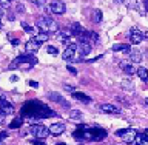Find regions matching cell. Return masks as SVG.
Returning a JSON list of instances; mask_svg holds the SVG:
<instances>
[{
    "mask_svg": "<svg viewBox=\"0 0 148 145\" xmlns=\"http://www.w3.org/2000/svg\"><path fill=\"white\" fill-rule=\"evenodd\" d=\"M22 114L29 120V122H36L40 119H46L49 116H56L53 110H49V107L42 104L39 100H29L22 107Z\"/></svg>",
    "mask_w": 148,
    "mask_h": 145,
    "instance_id": "obj_1",
    "label": "cell"
},
{
    "mask_svg": "<svg viewBox=\"0 0 148 145\" xmlns=\"http://www.w3.org/2000/svg\"><path fill=\"white\" fill-rule=\"evenodd\" d=\"M73 137L76 141H103L106 137V131L99 127L88 128L86 125H79L77 130L73 133Z\"/></svg>",
    "mask_w": 148,
    "mask_h": 145,
    "instance_id": "obj_2",
    "label": "cell"
},
{
    "mask_svg": "<svg viewBox=\"0 0 148 145\" xmlns=\"http://www.w3.org/2000/svg\"><path fill=\"white\" fill-rule=\"evenodd\" d=\"M36 63H37V59L32 56V53H26V54L18 56L16 60H12L11 65H9V68L11 69L18 68V69H22V71H29Z\"/></svg>",
    "mask_w": 148,
    "mask_h": 145,
    "instance_id": "obj_3",
    "label": "cell"
},
{
    "mask_svg": "<svg viewBox=\"0 0 148 145\" xmlns=\"http://www.w3.org/2000/svg\"><path fill=\"white\" fill-rule=\"evenodd\" d=\"M36 25H37V28H39L40 31H43V32H57L59 31L57 23H56L51 17H48V16H40L36 20Z\"/></svg>",
    "mask_w": 148,
    "mask_h": 145,
    "instance_id": "obj_4",
    "label": "cell"
},
{
    "mask_svg": "<svg viewBox=\"0 0 148 145\" xmlns=\"http://www.w3.org/2000/svg\"><path fill=\"white\" fill-rule=\"evenodd\" d=\"M116 136L122 137L123 142L127 144H133L136 141V136H137V131L134 128H125V130H117L116 131Z\"/></svg>",
    "mask_w": 148,
    "mask_h": 145,
    "instance_id": "obj_5",
    "label": "cell"
},
{
    "mask_svg": "<svg viewBox=\"0 0 148 145\" xmlns=\"http://www.w3.org/2000/svg\"><path fill=\"white\" fill-rule=\"evenodd\" d=\"M31 133L36 136V139H46L49 136V128H46L45 125H32L31 127Z\"/></svg>",
    "mask_w": 148,
    "mask_h": 145,
    "instance_id": "obj_6",
    "label": "cell"
},
{
    "mask_svg": "<svg viewBox=\"0 0 148 145\" xmlns=\"http://www.w3.org/2000/svg\"><path fill=\"white\" fill-rule=\"evenodd\" d=\"M49 11L53 14H57V16H62L66 11V5H65L62 0H53L49 3Z\"/></svg>",
    "mask_w": 148,
    "mask_h": 145,
    "instance_id": "obj_7",
    "label": "cell"
},
{
    "mask_svg": "<svg viewBox=\"0 0 148 145\" xmlns=\"http://www.w3.org/2000/svg\"><path fill=\"white\" fill-rule=\"evenodd\" d=\"M76 53H77V43L71 42V43L66 46V49L62 53V59L63 60H73L74 56H76Z\"/></svg>",
    "mask_w": 148,
    "mask_h": 145,
    "instance_id": "obj_8",
    "label": "cell"
},
{
    "mask_svg": "<svg viewBox=\"0 0 148 145\" xmlns=\"http://www.w3.org/2000/svg\"><path fill=\"white\" fill-rule=\"evenodd\" d=\"M143 39H145L143 32H142V31H139L137 28H133V30L130 31V40H131V43H133V45H139Z\"/></svg>",
    "mask_w": 148,
    "mask_h": 145,
    "instance_id": "obj_9",
    "label": "cell"
},
{
    "mask_svg": "<svg viewBox=\"0 0 148 145\" xmlns=\"http://www.w3.org/2000/svg\"><path fill=\"white\" fill-rule=\"evenodd\" d=\"M0 113H3V114H12L14 113V107L6 100L5 96L0 97Z\"/></svg>",
    "mask_w": 148,
    "mask_h": 145,
    "instance_id": "obj_10",
    "label": "cell"
},
{
    "mask_svg": "<svg viewBox=\"0 0 148 145\" xmlns=\"http://www.w3.org/2000/svg\"><path fill=\"white\" fill-rule=\"evenodd\" d=\"M100 111L102 113H106V114H120L122 113V108L116 107V105H111V104H103V105H100Z\"/></svg>",
    "mask_w": 148,
    "mask_h": 145,
    "instance_id": "obj_11",
    "label": "cell"
},
{
    "mask_svg": "<svg viewBox=\"0 0 148 145\" xmlns=\"http://www.w3.org/2000/svg\"><path fill=\"white\" fill-rule=\"evenodd\" d=\"M48 97H49V100H53V102H57V104H60V105H63V108H69V104H68V100L65 99L63 96H60V94H57V93H49L48 94Z\"/></svg>",
    "mask_w": 148,
    "mask_h": 145,
    "instance_id": "obj_12",
    "label": "cell"
},
{
    "mask_svg": "<svg viewBox=\"0 0 148 145\" xmlns=\"http://www.w3.org/2000/svg\"><path fill=\"white\" fill-rule=\"evenodd\" d=\"M91 42H79L77 43V53L82 56H86V54H90L91 53Z\"/></svg>",
    "mask_w": 148,
    "mask_h": 145,
    "instance_id": "obj_13",
    "label": "cell"
},
{
    "mask_svg": "<svg viewBox=\"0 0 148 145\" xmlns=\"http://www.w3.org/2000/svg\"><path fill=\"white\" fill-rule=\"evenodd\" d=\"M40 45H42L40 42H37L36 39H31L25 43V51L26 53H37L40 49Z\"/></svg>",
    "mask_w": 148,
    "mask_h": 145,
    "instance_id": "obj_14",
    "label": "cell"
},
{
    "mask_svg": "<svg viewBox=\"0 0 148 145\" xmlns=\"http://www.w3.org/2000/svg\"><path fill=\"white\" fill-rule=\"evenodd\" d=\"M65 130H66V127H65V124L59 122V124H53L49 127V133L51 136H60L62 133H65Z\"/></svg>",
    "mask_w": 148,
    "mask_h": 145,
    "instance_id": "obj_15",
    "label": "cell"
},
{
    "mask_svg": "<svg viewBox=\"0 0 148 145\" xmlns=\"http://www.w3.org/2000/svg\"><path fill=\"white\" fill-rule=\"evenodd\" d=\"M71 31H73V34H74V37H76V39H79V37H80V36H83V34H85V30H83V28H82V25H80V23H73V25H71Z\"/></svg>",
    "mask_w": 148,
    "mask_h": 145,
    "instance_id": "obj_16",
    "label": "cell"
},
{
    "mask_svg": "<svg viewBox=\"0 0 148 145\" xmlns=\"http://www.w3.org/2000/svg\"><path fill=\"white\" fill-rule=\"evenodd\" d=\"M73 97H74V99H77V100H80V102H83V104H90V102H91V97L86 96L85 93L73 91Z\"/></svg>",
    "mask_w": 148,
    "mask_h": 145,
    "instance_id": "obj_17",
    "label": "cell"
},
{
    "mask_svg": "<svg viewBox=\"0 0 148 145\" xmlns=\"http://www.w3.org/2000/svg\"><path fill=\"white\" fill-rule=\"evenodd\" d=\"M120 67H122V69H123V73H127V74H134V73H137V69L134 68V65H131V63H128V62H122L120 63Z\"/></svg>",
    "mask_w": 148,
    "mask_h": 145,
    "instance_id": "obj_18",
    "label": "cell"
},
{
    "mask_svg": "<svg viewBox=\"0 0 148 145\" xmlns=\"http://www.w3.org/2000/svg\"><path fill=\"white\" fill-rule=\"evenodd\" d=\"M130 59H131V62L139 63V62L142 60V54H140V51H137V49H131V51H130Z\"/></svg>",
    "mask_w": 148,
    "mask_h": 145,
    "instance_id": "obj_19",
    "label": "cell"
},
{
    "mask_svg": "<svg viewBox=\"0 0 148 145\" xmlns=\"http://www.w3.org/2000/svg\"><path fill=\"white\" fill-rule=\"evenodd\" d=\"M102 17H103V14H102L100 9H94L91 14V20L94 22V23H100L102 22Z\"/></svg>",
    "mask_w": 148,
    "mask_h": 145,
    "instance_id": "obj_20",
    "label": "cell"
},
{
    "mask_svg": "<svg viewBox=\"0 0 148 145\" xmlns=\"http://www.w3.org/2000/svg\"><path fill=\"white\" fill-rule=\"evenodd\" d=\"M113 51H123V53H130L131 48H130V45H125V43H117L113 46Z\"/></svg>",
    "mask_w": 148,
    "mask_h": 145,
    "instance_id": "obj_21",
    "label": "cell"
},
{
    "mask_svg": "<svg viewBox=\"0 0 148 145\" xmlns=\"http://www.w3.org/2000/svg\"><path fill=\"white\" fill-rule=\"evenodd\" d=\"M32 39H36L37 42H40V43H43V42H46L49 39V36H48V32H43V31H40V32H37V36L36 37H32Z\"/></svg>",
    "mask_w": 148,
    "mask_h": 145,
    "instance_id": "obj_22",
    "label": "cell"
},
{
    "mask_svg": "<svg viewBox=\"0 0 148 145\" xmlns=\"http://www.w3.org/2000/svg\"><path fill=\"white\" fill-rule=\"evenodd\" d=\"M137 76L140 77L143 82H147V80H148V69H147V68H143V67L137 68Z\"/></svg>",
    "mask_w": 148,
    "mask_h": 145,
    "instance_id": "obj_23",
    "label": "cell"
},
{
    "mask_svg": "<svg viewBox=\"0 0 148 145\" xmlns=\"http://www.w3.org/2000/svg\"><path fill=\"white\" fill-rule=\"evenodd\" d=\"M136 145H148V137L145 136V134H139L137 133V136H136Z\"/></svg>",
    "mask_w": 148,
    "mask_h": 145,
    "instance_id": "obj_24",
    "label": "cell"
},
{
    "mask_svg": "<svg viewBox=\"0 0 148 145\" xmlns=\"http://www.w3.org/2000/svg\"><path fill=\"white\" fill-rule=\"evenodd\" d=\"M69 119L79 122V120H82V113H80V111H77V110H71V111H69Z\"/></svg>",
    "mask_w": 148,
    "mask_h": 145,
    "instance_id": "obj_25",
    "label": "cell"
},
{
    "mask_svg": "<svg viewBox=\"0 0 148 145\" xmlns=\"http://www.w3.org/2000/svg\"><path fill=\"white\" fill-rule=\"evenodd\" d=\"M122 3L130 9H137V6H139L137 0H122Z\"/></svg>",
    "mask_w": 148,
    "mask_h": 145,
    "instance_id": "obj_26",
    "label": "cell"
},
{
    "mask_svg": "<svg viewBox=\"0 0 148 145\" xmlns=\"http://www.w3.org/2000/svg\"><path fill=\"white\" fill-rule=\"evenodd\" d=\"M22 124H23V119L22 118H17V119H14L12 122L9 124V128H18Z\"/></svg>",
    "mask_w": 148,
    "mask_h": 145,
    "instance_id": "obj_27",
    "label": "cell"
},
{
    "mask_svg": "<svg viewBox=\"0 0 148 145\" xmlns=\"http://www.w3.org/2000/svg\"><path fill=\"white\" fill-rule=\"evenodd\" d=\"M90 42H91V43H97V42H99V36H97V32H94V31L90 32Z\"/></svg>",
    "mask_w": 148,
    "mask_h": 145,
    "instance_id": "obj_28",
    "label": "cell"
},
{
    "mask_svg": "<svg viewBox=\"0 0 148 145\" xmlns=\"http://www.w3.org/2000/svg\"><path fill=\"white\" fill-rule=\"evenodd\" d=\"M22 28H23L26 32H34V28L29 26V25H28V23H25V22H22Z\"/></svg>",
    "mask_w": 148,
    "mask_h": 145,
    "instance_id": "obj_29",
    "label": "cell"
},
{
    "mask_svg": "<svg viewBox=\"0 0 148 145\" xmlns=\"http://www.w3.org/2000/svg\"><path fill=\"white\" fill-rule=\"evenodd\" d=\"M46 51H48L49 54H53V56H57L59 54V51H57V48H56V46H48V48H46Z\"/></svg>",
    "mask_w": 148,
    "mask_h": 145,
    "instance_id": "obj_30",
    "label": "cell"
},
{
    "mask_svg": "<svg viewBox=\"0 0 148 145\" xmlns=\"http://www.w3.org/2000/svg\"><path fill=\"white\" fill-rule=\"evenodd\" d=\"M0 6L2 8H9L11 6V0H0Z\"/></svg>",
    "mask_w": 148,
    "mask_h": 145,
    "instance_id": "obj_31",
    "label": "cell"
},
{
    "mask_svg": "<svg viewBox=\"0 0 148 145\" xmlns=\"http://www.w3.org/2000/svg\"><path fill=\"white\" fill-rule=\"evenodd\" d=\"M32 3L36 5V6H43V5L46 3V0H31Z\"/></svg>",
    "mask_w": 148,
    "mask_h": 145,
    "instance_id": "obj_32",
    "label": "cell"
},
{
    "mask_svg": "<svg viewBox=\"0 0 148 145\" xmlns=\"http://www.w3.org/2000/svg\"><path fill=\"white\" fill-rule=\"evenodd\" d=\"M66 69H68V71L71 73V74H74V76H76V74H77V69L74 68V67H71V65H68V67H66Z\"/></svg>",
    "mask_w": 148,
    "mask_h": 145,
    "instance_id": "obj_33",
    "label": "cell"
},
{
    "mask_svg": "<svg viewBox=\"0 0 148 145\" xmlns=\"http://www.w3.org/2000/svg\"><path fill=\"white\" fill-rule=\"evenodd\" d=\"M122 87H125V88H128V90H131L133 88V85L130 83V80H123V83H122Z\"/></svg>",
    "mask_w": 148,
    "mask_h": 145,
    "instance_id": "obj_34",
    "label": "cell"
},
{
    "mask_svg": "<svg viewBox=\"0 0 148 145\" xmlns=\"http://www.w3.org/2000/svg\"><path fill=\"white\" fill-rule=\"evenodd\" d=\"M29 85L32 88H39V82H36V80H29Z\"/></svg>",
    "mask_w": 148,
    "mask_h": 145,
    "instance_id": "obj_35",
    "label": "cell"
},
{
    "mask_svg": "<svg viewBox=\"0 0 148 145\" xmlns=\"http://www.w3.org/2000/svg\"><path fill=\"white\" fill-rule=\"evenodd\" d=\"M17 11H18V12H23V11H25V8H23V5H17Z\"/></svg>",
    "mask_w": 148,
    "mask_h": 145,
    "instance_id": "obj_36",
    "label": "cell"
},
{
    "mask_svg": "<svg viewBox=\"0 0 148 145\" xmlns=\"http://www.w3.org/2000/svg\"><path fill=\"white\" fill-rule=\"evenodd\" d=\"M34 145H45V144L42 142V139H37V141H34Z\"/></svg>",
    "mask_w": 148,
    "mask_h": 145,
    "instance_id": "obj_37",
    "label": "cell"
},
{
    "mask_svg": "<svg viewBox=\"0 0 148 145\" xmlns=\"http://www.w3.org/2000/svg\"><path fill=\"white\" fill-rule=\"evenodd\" d=\"M65 90H69V91H74V87H71V85H65Z\"/></svg>",
    "mask_w": 148,
    "mask_h": 145,
    "instance_id": "obj_38",
    "label": "cell"
},
{
    "mask_svg": "<svg viewBox=\"0 0 148 145\" xmlns=\"http://www.w3.org/2000/svg\"><path fill=\"white\" fill-rule=\"evenodd\" d=\"M11 43L16 46V45H18V40H17V39H11Z\"/></svg>",
    "mask_w": 148,
    "mask_h": 145,
    "instance_id": "obj_39",
    "label": "cell"
},
{
    "mask_svg": "<svg viewBox=\"0 0 148 145\" xmlns=\"http://www.w3.org/2000/svg\"><path fill=\"white\" fill-rule=\"evenodd\" d=\"M8 136V133H0V141H2V139H5Z\"/></svg>",
    "mask_w": 148,
    "mask_h": 145,
    "instance_id": "obj_40",
    "label": "cell"
},
{
    "mask_svg": "<svg viewBox=\"0 0 148 145\" xmlns=\"http://www.w3.org/2000/svg\"><path fill=\"white\" fill-rule=\"evenodd\" d=\"M5 116H6V114H3V113H0V125H2V124H3V118H5Z\"/></svg>",
    "mask_w": 148,
    "mask_h": 145,
    "instance_id": "obj_41",
    "label": "cell"
},
{
    "mask_svg": "<svg viewBox=\"0 0 148 145\" xmlns=\"http://www.w3.org/2000/svg\"><path fill=\"white\" fill-rule=\"evenodd\" d=\"M143 6H145V9L148 11V0H143Z\"/></svg>",
    "mask_w": 148,
    "mask_h": 145,
    "instance_id": "obj_42",
    "label": "cell"
},
{
    "mask_svg": "<svg viewBox=\"0 0 148 145\" xmlns=\"http://www.w3.org/2000/svg\"><path fill=\"white\" fill-rule=\"evenodd\" d=\"M5 16V14H3V8L2 6H0V20H2V17Z\"/></svg>",
    "mask_w": 148,
    "mask_h": 145,
    "instance_id": "obj_43",
    "label": "cell"
},
{
    "mask_svg": "<svg viewBox=\"0 0 148 145\" xmlns=\"http://www.w3.org/2000/svg\"><path fill=\"white\" fill-rule=\"evenodd\" d=\"M17 79H18L17 76H11V82H17Z\"/></svg>",
    "mask_w": 148,
    "mask_h": 145,
    "instance_id": "obj_44",
    "label": "cell"
},
{
    "mask_svg": "<svg viewBox=\"0 0 148 145\" xmlns=\"http://www.w3.org/2000/svg\"><path fill=\"white\" fill-rule=\"evenodd\" d=\"M143 36H145V39H148V31H147V32H143Z\"/></svg>",
    "mask_w": 148,
    "mask_h": 145,
    "instance_id": "obj_45",
    "label": "cell"
},
{
    "mask_svg": "<svg viewBox=\"0 0 148 145\" xmlns=\"http://www.w3.org/2000/svg\"><path fill=\"white\" fill-rule=\"evenodd\" d=\"M56 145H66L65 142H59V144H56Z\"/></svg>",
    "mask_w": 148,
    "mask_h": 145,
    "instance_id": "obj_46",
    "label": "cell"
},
{
    "mask_svg": "<svg viewBox=\"0 0 148 145\" xmlns=\"http://www.w3.org/2000/svg\"><path fill=\"white\" fill-rule=\"evenodd\" d=\"M145 136H147V137H148V128H147V130H145Z\"/></svg>",
    "mask_w": 148,
    "mask_h": 145,
    "instance_id": "obj_47",
    "label": "cell"
},
{
    "mask_svg": "<svg viewBox=\"0 0 148 145\" xmlns=\"http://www.w3.org/2000/svg\"><path fill=\"white\" fill-rule=\"evenodd\" d=\"M145 104H147V105H148V99H145Z\"/></svg>",
    "mask_w": 148,
    "mask_h": 145,
    "instance_id": "obj_48",
    "label": "cell"
},
{
    "mask_svg": "<svg viewBox=\"0 0 148 145\" xmlns=\"http://www.w3.org/2000/svg\"><path fill=\"white\" fill-rule=\"evenodd\" d=\"M79 145H83V144H79Z\"/></svg>",
    "mask_w": 148,
    "mask_h": 145,
    "instance_id": "obj_49",
    "label": "cell"
}]
</instances>
